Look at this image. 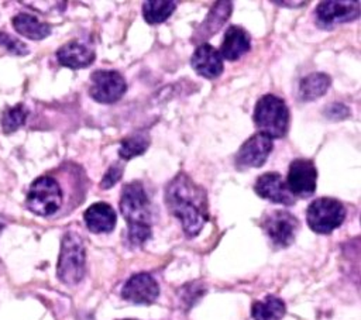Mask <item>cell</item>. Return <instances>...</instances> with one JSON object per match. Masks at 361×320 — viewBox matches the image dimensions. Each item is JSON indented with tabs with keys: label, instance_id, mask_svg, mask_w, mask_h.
<instances>
[{
	"label": "cell",
	"instance_id": "6da1fadb",
	"mask_svg": "<svg viewBox=\"0 0 361 320\" xmlns=\"http://www.w3.org/2000/svg\"><path fill=\"white\" fill-rule=\"evenodd\" d=\"M165 203L188 237H196L207 221L206 190L185 172L178 173L166 185Z\"/></svg>",
	"mask_w": 361,
	"mask_h": 320
},
{
	"label": "cell",
	"instance_id": "7a4b0ae2",
	"mask_svg": "<svg viewBox=\"0 0 361 320\" xmlns=\"http://www.w3.org/2000/svg\"><path fill=\"white\" fill-rule=\"evenodd\" d=\"M120 210L128 226V240L141 245L151 237V202L142 182L133 180L121 190Z\"/></svg>",
	"mask_w": 361,
	"mask_h": 320
},
{
	"label": "cell",
	"instance_id": "3957f363",
	"mask_svg": "<svg viewBox=\"0 0 361 320\" xmlns=\"http://www.w3.org/2000/svg\"><path fill=\"white\" fill-rule=\"evenodd\" d=\"M254 124L258 133L274 138H282L289 128V109L286 103L275 94H264L254 109Z\"/></svg>",
	"mask_w": 361,
	"mask_h": 320
},
{
	"label": "cell",
	"instance_id": "277c9868",
	"mask_svg": "<svg viewBox=\"0 0 361 320\" xmlns=\"http://www.w3.org/2000/svg\"><path fill=\"white\" fill-rule=\"evenodd\" d=\"M86 252L82 238L76 233H66L61 242L56 275L65 285H76L85 275Z\"/></svg>",
	"mask_w": 361,
	"mask_h": 320
},
{
	"label": "cell",
	"instance_id": "5b68a950",
	"mask_svg": "<svg viewBox=\"0 0 361 320\" xmlns=\"http://www.w3.org/2000/svg\"><path fill=\"white\" fill-rule=\"evenodd\" d=\"M27 207L38 216L47 217L54 214L62 206V189L52 176L37 178L28 189Z\"/></svg>",
	"mask_w": 361,
	"mask_h": 320
},
{
	"label": "cell",
	"instance_id": "8992f818",
	"mask_svg": "<svg viewBox=\"0 0 361 320\" xmlns=\"http://www.w3.org/2000/svg\"><path fill=\"white\" fill-rule=\"evenodd\" d=\"M345 209L333 197H319L307 206L306 220L309 227L319 234H329L343 224Z\"/></svg>",
	"mask_w": 361,
	"mask_h": 320
},
{
	"label": "cell",
	"instance_id": "52a82bcc",
	"mask_svg": "<svg viewBox=\"0 0 361 320\" xmlns=\"http://www.w3.org/2000/svg\"><path fill=\"white\" fill-rule=\"evenodd\" d=\"M126 90V79L117 70H96L90 76L89 94L99 103H116L123 97Z\"/></svg>",
	"mask_w": 361,
	"mask_h": 320
},
{
	"label": "cell",
	"instance_id": "ba28073f",
	"mask_svg": "<svg viewBox=\"0 0 361 320\" xmlns=\"http://www.w3.org/2000/svg\"><path fill=\"white\" fill-rule=\"evenodd\" d=\"M317 169L314 162L307 158H296L290 162L286 186L293 197H309L316 190Z\"/></svg>",
	"mask_w": 361,
	"mask_h": 320
},
{
	"label": "cell",
	"instance_id": "9c48e42d",
	"mask_svg": "<svg viewBox=\"0 0 361 320\" xmlns=\"http://www.w3.org/2000/svg\"><path fill=\"white\" fill-rule=\"evenodd\" d=\"M262 228L276 247H288L299 230L298 219L286 210H274L262 220Z\"/></svg>",
	"mask_w": 361,
	"mask_h": 320
},
{
	"label": "cell",
	"instance_id": "30bf717a",
	"mask_svg": "<svg viewBox=\"0 0 361 320\" xmlns=\"http://www.w3.org/2000/svg\"><path fill=\"white\" fill-rule=\"evenodd\" d=\"M316 24L322 28H331L360 17L358 1H322L314 10Z\"/></svg>",
	"mask_w": 361,
	"mask_h": 320
},
{
	"label": "cell",
	"instance_id": "8fae6325",
	"mask_svg": "<svg viewBox=\"0 0 361 320\" xmlns=\"http://www.w3.org/2000/svg\"><path fill=\"white\" fill-rule=\"evenodd\" d=\"M274 149L272 140L261 133L251 135L243 142L235 155V164L241 168H259Z\"/></svg>",
	"mask_w": 361,
	"mask_h": 320
},
{
	"label": "cell",
	"instance_id": "7c38bea8",
	"mask_svg": "<svg viewBox=\"0 0 361 320\" xmlns=\"http://www.w3.org/2000/svg\"><path fill=\"white\" fill-rule=\"evenodd\" d=\"M159 295L158 282L147 272L134 273L124 283L121 296L135 304H151Z\"/></svg>",
	"mask_w": 361,
	"mask_h": 320
},
{
	"label": "cell",
	"instance_id": "4fadbf2b",
	"mask_svg": "<svg viewBox=\"0 0 361 320\" xmlns=\"http://www.w3.org/2000/svg\"><path fill=\"white\" fill-rule=\"evenodd\" d=\"M254 190L259 197L283 206H292L296 200L278 172L262 173L255 182Z\"/></svg>",
	"mask_w": 361,
	"mask_h": 320
},
{
	"label": "cell",
	"instance_id": "5bb4252c",
	"mask_svg": "<svg viewBox=\"0 0 361 320\" xmlns=\"http://www.w3.org/2000/svg\"><path fill=\"white\" fill-rule=\"evenodd\" d=\"M192 68L195 72L206 79H214L223 72V58L220 52L212 47L210 44H200L192 58H190Z\"/></svg>",
	"mask_w": 361,
	"mask_h": 320
},
{
	"label": "cell",
	"instance_id": "9a60e30c",
	"mask_svg": "<svg viewBox=\"0 0 361 320\" xmlns=\"http://www.w3.org/2000/svg\"><path fill=\"white\" fill-rule=\"evenodd\" d=\"M251 48L250 34L238 25H230L226 32L223 42L220 45V55L227 61H237Z\"/></svg>",
	"mask_w": 361,
	"mask_h": 320
},
{
	"label": "cell",
	"instance_id": "2e32d148",
	"mask_svg": "<svg viewBox=\"0 0 361 320\" xmlns=\"http://www.w3.org/2000/svg\"><path fill=\"white\" fill-rule=\"evenodd\" d=\"M94 52L79 41H69L56 51V59L61 65L71 69H82L92 65Z\"/></svg>",
	"mask_w": 361,
	"mask_h": 320
},
{
	"label": "cell",
	"instance_id": "e0dca14e",
	"mask_svg": "<svg viewBox=\"0 0 361 320\" xmlns=\"http://www.w3.org/2000/svg\"><path fill=\"white\" fill-rule=\"evenodd\" d=\"M83 220L86 223V227L92 233L102 234L110 233L114 228L117 217L110 204L97 202L86 209V211L83 213Z\"/></svg>",
	"mask_w": 361,
	"mask_h": 320
},
{
	"label": "cell",
	"instance_id": "ac0fdd59",
	"mask_svg": "<svg viewBox=\"0 0 361 320\" xmlns=\"http://www.w3.org/2000/svg\"><path fill=\"white\" fill-rule=\"evenodd\" d=\"M13 27L30 39H44L51 34V25L39 21L37 17L27 13H20L13 17Z\"/></svg>",
	"mask_w": 361,
	"mask_h": 320
},
{
	"label": "cell",
	"instance_id": "d6986e66",
	"mask_svg": "<svg viewBox=\"0 0 361 320\" xmlns=\"http://www.w3.org/2000/svg\"><path fill=\"white\" fill-rule=\"evenodd\" d=\"M331 79L323 72H314L303 78L299 83V97L303 101H312L323 96L330 87Z\"/></svg>",
	"mask_w": 361,
	"mask_h": 320
},
{
	"label": "cell",
	"instance_id": "ffe728a7",
	"mask_svg": "<svg viewBox=\"0 0 361 320\" xmlns=\"http://www.w3.org/2000/svg\"><path fill=\"white\" fill-rule=\"evenodd\" d=\"M285 302L276 296L268 295L264 300L252 303L251 316L254 320H279L285 316Z\"/></svg>",
	"mask_w": 361,
	"mask_h": 320
},
{
	"label": "cell",
	"instance_id": "44dd1931",
	"mask_svg": "<svg viewBox=\"0 0 361 320\" xmlns=\"http://www.w3.org/2000/svg\"><path fill=\"white\" fill-rule=\"evenodd\" d=\"M231 13V3L230 1H219L216 3L210 13L207 14L204 23H202V27L199 28V34L202 38L210 37L213 32H216L227 20V17Z\"/></svg>",
	"mask_w": 361,
	"mask_h": 320
},
{
	"label": "cell",
	"instance_id": "7402d4cb",
	"mask_svg": "<svg viewBox=\"0 0 361 320\" xmlns=\"http://www.w3.org/2000/svg\"><path fill=\"white\" fill-rule=\"evenodd\" d=\"M149 147V137L147 133H137L126 137L120 142L118 155L121 159L128 161L134 156L142 155Z\"/></svg>",
	"mask_w": 361,
	"mask_h": 320
},
{
	"label": "cell",
	"instance_id": "603a6c76",
	"mask_svg": "<svg viewBox=\"0 0 361 320\" xmlns=\"http://www.w3.org/2000/svg\"><path fill=\"white\" fill-rule=\"evenodd\" d=\"M175 7L176 4L168 0L145 1L142 4V14L148 24H159L171 17V14L175 11Z\"/></svg>",
	"mask_w": 361,
	"mask_h": 320
},
{
	"label": "cell",
	"instance_id": "cb8c5ba5",
	"mask_svg": "<svg viewBox=\"0 0 361 320\" xmlns=\"http://www.w3.org/2000/svg\"><path fill=\"white\" fill-rule=\"evenodd\" d=\"M27 116H28V111L23 103H18L13 107H7L1 113V118H0L4 133H13L17 128H20L25 123Z\"/></svg>",
	"mask_w": 361,
	"mask_h": 320
},
{
	"label": "cell",
	"instance_id": "d4e9b609",
	"mask_svg": "<svg viewBox=\"0 0 361 320\" xmlns=\"http://www.w3.org/2000/svg\"><path fill=\"white\" fill-rule=\"evenodd\" d=\"M0 45L3 48H6L10 54H14V55H25L28 54V48L24 42L13 38L10 34H6V32H1L0 31Z\"/></svg>",
	"mask_w": 361,
	"mask_h": 320
},
{
	"label": "cell",
	"instance_id": "484cf974",
	"mask_svg": "<svg viewBox=\"0 0 361 320\" xmlns=\"http://www.w3.org/2000/svg\"><path fill=\"white\" fill-rule=\"evenodd\" d=\"M123 171H124V168H123V165H120L118 162H116L114 165H111V166L106 171L104 176L102 178V180H100V187H102V189H110L113 185H116V183L120 180V178H121V175H123Z\"/></svg>",
	"mask_w": 361,
	"mask_h": 320
},
{
	"label": "cell",
	"instance_id": "4316f807",
	"mask_svg": "<svg viewBox=\"0 0 361 320\" xmlns=\"http://www.w3.org/2000/svg\"><path fill=\"white\" fill-rule=\"evenodd\" d=\"M324 116H327L331 120H343L350 116V110L347 106H344L341 103H333L329 107H326Z\"/></svg>",
	"mask_w": 361,
	"mask_h": 320
},
{
	"label": "cell",
	"instance_id": "83f0119b",
	"mask_svg": "<svg viewBox=\"0 0 361 320\" xmlns=\"http://www.w3.org/2000/svg\"><path fill=\"white\" fill-rule=\"evenodd\" d=\"M275 4H281V6H285V4H290V6H303L306 4L305 1H295V3H288V1H275Z\"/></svg>",
	"mask_w": 361,
	"mask_h": 320
},
{
	"label": "cell",
	"instance_id": "f1b7e54d",
	"mask_svg": "<svg viewBox=\"0 0 361 320\" xmlns=\"http://www.w3.org/2000/svg\"><path fill=\"white\" fill-rule=\"evenodd\" d=\"M4 226H6V221L3 220V217H0V231L4 228Z\"/></svg>",
	"mask_w": 361,
	"mask_h": 320
}]
</instances>
